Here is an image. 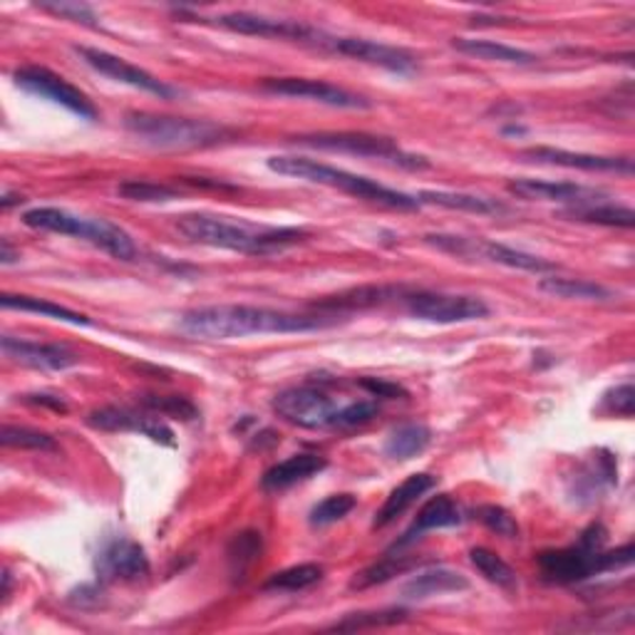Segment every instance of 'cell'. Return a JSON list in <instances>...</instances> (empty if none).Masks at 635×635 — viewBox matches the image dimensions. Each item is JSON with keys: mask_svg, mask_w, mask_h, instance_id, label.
I'll return each mask as SVG.
<instances>
[{"mask_svg": "<svg viewBox=\"0 0 635 635\" xmlns=\"http://www.w3.org/2000/svg\"><path fill=\"white\" fill-rule=\"evenodd\" d=\"M605 539H609V534H605L603 526L591 524L573 546L543 551L539 556V569L543 579L551 583H579L591 579V575L621 571L633 563V543H625L615 551H603Z\"/></svg>", "mask_w": 635, "mask_h": 635, "instance_id": "cell-3", "label": "cell"}, {"mask_svg": "<svg viewBox=\"0 0 635 635\" xmlns=\"http://www.w3.org/2000/svg\"><path fill=\"white\" fill-rule=\"evenodd\" d=\"M420 206L432 204L442 208H454V212H470V214H502L506 208L499 202H492L486 196L462 194V192H420L417 194Z\"/></svg>", "mask_w": 635, "mask_h": 635, "instance_id": "cell-29", "label": "cell"}, {"mask_svg": "<svg viewBox=\"0 0 635 635\" xmlns=\"http://www.w3.org/2000/svg\"><path fill=\"white\" fill-rule=\"evenodd\" d=\"M117 192L125 198H129V202H142V204H164V202H174V198H179L176 189L166 184H157V182H139V179L119 184Z\"/></svg>", "mask_w": 635, "mask_h": 635, "instance_id": "cell-39", "label": "cell"}, {"mask_svg": "<svg viewBox=\"0 0 635 635\" xmlns=\"http://www.w3.org/2000/svg\"><path fill=\"white\" fill-rule=\"evenodd\" d=\"M424 241L434 246L437 251H444V254L456 256V258H482V261L499 263L506 268H516V271L553 273L556 268H559L553 261H546V258L536 256V254H526V251H519V248H512L506 244L484 241V238L430 234V236H424Z\"/></svg>", "mask_w": 635, "mask_h": 635, "instance_id": "cell-9", "label": "cell"}, {"mask_svg": "<svg viewBox=\"0 0 635 635\" xmlns=\"http://www.w3.org/2000/svg\"><path fill=\"white\" fill-rule=\"evenodd\" d=\"M13 77L15 85L20 89H25V93L40 99H50V103L65 107L67 112L77 115L79 119H89V122L97 119V107L93 105V99L73 83H67L63 75L53 73V69L40 65H25L15 69Z\"/></svg>", "mask_w": 635, "mask_h": 635, "instance_id": "cell-10", "label": "cell"}, {"mask_svg": "<svg viewBox=\"0 0 635 635\" xmlns=\"http://www.w3.org/2000/svg\"><path fill=\"white\" fill-rule=\"evenodd\" d=\"M357 385H360L365 392H370V397H380V400H397V397H407V390L402 385L383 380V377H363V380H357Z\"/></svg>", "mask_w": 635, "mask_h": 635, "instance_id": "cell-43", "label": "cell"}, {"mask_svg": "<svg viewBox=\"0 0 635 635\" xmlns=\"http://www.w3.org/2000/svg\"><path fill=\"white\" fill-rule=\"evenodd\" d=\"M263 539L258 531H241L236 534L226 549L228 569H232L234 579H244V573L261 559Z\"/></svg>", "mask_w": 635, "mask_h": 635, "instance_id": "cell-33", "label": "cell"}, {"mask_svg": "<svg viewBox=\"0 0 635 635\" xmlns=\"http://www.w3.org/2000/svg\"><path fill=\"white\" fill-rule=\"evenodd\" d=\"M476 519H480L486 529L504 536V539H519V521L514 519L509 509H504L499 504H484L474 512Z\"/></svg>", "mask_w": 635, "mask_h": 635, "instance_id": "cell-40", "label": "cell"}, {"mask_svg": "<svg viewBox=\"0 0 635 635\" xmlns=\"http://www.w3.org/2000/svg\"><path fill=\"white\" fill-rule=\"evenodd\" d=\"M313 47L327 50V53H335V55L360 60V63L390 69V73H397V75H412L417 69V57L412 53H407V50H402V47L375 43V40H365V37L327 35L321 30V35H318Z\"/></svg>", "mask_w": 635, "mask_h": 635, "instance_id": "cell-12", "label": "cell"}, {"mask_svg": "<svg viewBox=\"0 0 635 635\" xmlns=\"http://www.w3.org/2000/svg\"><path fill=\"white\" fill-rule=\"evenodd\" d=\"M357 506V499L353 494H331L325 496L321 504H315L311 514H308V521L313 526H327L345 519Z\"/></svg>", "mask_w": 635, "mask_h": 635, "instance_id": "cell-38", "label": "cell"}, {"mask_svg": "<svg viewBox=\"0 0 635 635\" xmlns=\"http://www.w3.org/2000/svg\"><path fill=\"white\" fill-rule=\"evenodd\" d=\"M430 444H432L430 427L420 422H407V424L395 427V430L387 434L383 450L387 456H390V460L407 462V460H412V456L422 454Z\"/></svg>", "mask_w": 635, "mask_h": 635, "instance_id": "cell-26", "label": "cell"}, {"mask_svg": "<svg viewBox=\"0 0 635 635\" xmlns=\"http://www.w3.org/2000/svg\"><path fill=\"white\" fill-rule=\"evenodd\" d=\"M3 595H10V571H3Z\"/></svg>", "mask_w": 635, "mask_h": 635, "instance_id": "cell-48", "label": "cell"}, {"mask_svg": "<svg viewBox=\"0 0 635 635\" xmlns=\"http://www.w3.org/2000/svg\"><path fill=\"white\" fill-rule=\"evenodd\" d=\"M142 405L159 417H174L182 422H192L198 417L196 405L182 395H144Z\"/></svg>", "mask_w": 635, "mask_h": 635, "instance_id": "cell-37", "label": "cell"}, {"mask_svg": "<svg viewBox=\"0 0 635 635\" xmlns=\"http://www.w3.org/2000/svg\"><path fill=\"white\" fill-rule=\"evenodd\" d=\"M3 353L13 363H20L25 367H35V370H67V367H75L79 363V357L69 351L65 345L57 343H33L23 341V337L3 335L0 341Z\"/></svg>", "mask_w": 635, "mask_h": 635, "instance_id": "cell-19", "label": "cell"}, {"mask_svg": "<svg viewBox=\"0 0 635 635\" xmlns=\"http://www.w3.org/2000/svg\"><path fill=\"white\" fill-rule=\"evenodd\" d=\"M452 47L460 50V53L486 60V63H506V65H534L536 57L529 50L512 47L504 43H496V40H482V37H454Z\"/></svg>", "mask_w": 635, "mask_h": 635, "instance_id": "cell-25", "label": "cell"}, {"mask_svg": "<svg viewBox=\"0 0 635 635\" xmlns=\"http://www.w3.org/2000/svg\"><path fill=\"white\" fill-rule=\"evenodd\" d=\"M462 521H464L462 506L456 504L450 494H437L420 512H417V519L412 521L410 529L402 534V539L392 546V551H400L405 546L415 543L424 531L452 529V526H460Z\"/></svg>", "mask_w": 635, "mask_h": 635, "instance_id": "cell-21", "label": "cell"}, {"mask_svg": "<svg viewBox=\"0 0 635 635\" xmlns=\"http://www.w3.org/2000/svg\"><path fill=\"white\" fill-rule=\"evenodd\" d=\"M417 563H420V559H417V556H392V553H387L383 561L367 566L365 571L357 573L355 579L351 581V589L353 591L373 589V585L387 583V581H392L395 575H400V573H407L410 569H415Z\"/></svg>", "mask_w": 635, "mask_h": 635, "instance_id": "cell-31", "label": "cell"}, {"mask_svg": "<svg viewBox=\"0 0 635 635\" xmlns=\"http://www.w3.org/2000/svg\"><path fill=\"white\" fill-rule=\"evenodd\" d=\"M216 25L232 30V33H238V35L295 40V43H303V45H315L318 35H321V30L305 25V23H298V20L266 18L256 13H244V10H238V13L218 15Z\"/></svg>", "mask_w": 635, "mask_h": 635, "instance_id": "cell-16", "label": "cell"}, {"mask_svg": "<svg viewBox=\"0 0 635 635\" xmlns=\"http://www.w3.org/2000/svg\"><path fill=\"white\" fill-rule=\"evenodd\" d=\"M75 53L83 57L85 63L95 69V73L115 79V83H119V85H129V87L142 89V93L157 95L162 99H174L179 95V89L169 87L166 83H162V79L154 77L152 73H147V69L127 63L125 57H117L112 53H107V50L89 47V45H75Z\"/></svg>", "mask_w": 635, "mask_h": 635, "instance_id": "cell-13", "label": "cell"}, {"mask_svg": "<svg viewBox=\"0 0 635 635\" xmlns=\"http://www.w3.org/2000/svg\"><path fill=\"white\" fill-rule=\"evenodd\" d=\"M37 8L43 10V13L73 20V23H79V25H85V28H97L99 25L95 10L89 8V6H85V3H37Z\"/></svg>", "mask_w": 635, "mask_h": 635, "instance_id": "cell-41", "label": "cell"}, {"mask_svg": "<svg viewBox=\"0 0 635 635\" xmlns=\"http://www.w3.org/2000/svg\"><path fill=\"white\" fill-rule=\"evenodd\" d=\"M603 402H605V407H609V412L623 415V417H633V407H635V390H633V385H631V383L615 385L611 392H605Z\"/></svg>", "mask_w": 635, "mask_h": 635, "instance_id": "cell-42", "label": "cell"}, {"mask_svg": "<svg viewBox=\"0 0 635 635\" xmlns=\"http://www.w3.org/2000/svg\"><path fill=\"white\" fill-rule=\"evenodd\" d=\"M521 159L534 164L581 169V172H615L625 176L633 174V159L628 157H601V154L569 152V149H556V147H531L524 149Z\"/></svg>", "mask_w": 635, "mask_h": 635, "instance_id": "cell-17", "label": "cell"}, {"mask_svg": "<svg viewBox=\"0 0 635 635\" xmlns=\"http://www.w3.org/2000/svg\"><path fill=\"white\" fill-rule=\"evenodd\" d=\"M25 402L30 405H40V407H50V410H55V412H67V402L63 400V397H57V395H45V392H37V395H25L23 397Z\"/></svg>", "mask_w": 635, "mask_h": 635, "instance_id": "cell-44", "label": "cell"}, {"mask_svg": "<svg viewBox=\"0 0 635 635\" xmlns=\"http://www.w3.org/2000/svg\"><path fill=\"white\" fill-rule=\"evenodd\" d=\"M23 202H25L23 194H15V192H6L3 196H0V206H3L6 212H8V208H13V206H20Z\"/></svg>", "mask_w": 635, "mask_h": 635, "instance_id": "cell-46", "label": "cell"}, {"mask_svg": "<svg viewBox=\"0 0 635 635\" xmlns=\"http://www.w3.org/2000/svg\"><path fill=\"white\" fill-rule=\"evenodd\" d=\"M261 89L268 95L311 99V103H321V105L341 107V109H370L373 107L370 99L363 95H355L351 93V89L323 83V79H311V77H266L261 83Z\"/></svg>", "mask_w": 635, "mask_h": 635, "instance_id": "cell-14", "label": "cell"}, {"mask_svg": "<svg viewBox=\"0 0 635 635\" xmlns=\"http://www.w3.org/2000/svg\"><path fill=\"white\" fill-rule=\"evenodd\" d=\"M176 228L192 244L224 248V251L244 256H273L286 251V248L303 244L308 238L305 228L263 226V224L256 226L214 214H184L179 216Z\"/></svg>", "mask_w": 635, "mask_h": 635, "instance_id": "cell-2", "label": "cell"}, {"mask_svg": "<svg viewBox=\"0 0 635 635\" xmlns=\"http://www.w3.org/2000/svg\"><path fill=\"white\" fill-rule=\"evenodd\" d=\"M325 466H327L325 456H318L311 452L293 454V456H288V460L273 464L271 470H266L261 486L266 492L291 489L293 484H301L305 480H311V476L321 474Z\"/></svg>", "mask_w": 635, "mask_h": 635, "instance_id": "cell-22", "label": "cell"}, {"mask_svg": "<svg viewBox=\"0 0 635 635\" xmlns=\"http://www.w3.org/2000/svg\"><path fill=\"white\" fill-rule=\"evenodd\" d=\"M405 305L410 315L420 318L427 323H472L489 318V305L476 295H456V293H430V291H415L407 293Z\"/></svg>", "mask_w": 635, "mask_h": 635, "instance_id": "cell-11", "label": "cell"}, {"mask_svg": "<svg viewBox=\"0 0 635 635\" xmlns=\"http://www.w3.org/2000/svg\"><path fill=\"white\" fill-rule=\"evenodd\" d=\"M325 569L321 563H298L291 569H283L273 573L271 579L263 583V591H305L323 579Z\"/></svg>", "mask_w": 635, "mask_h": 635, "instance_id": "cell-34", "label": "cell"}, {"mask_svg": "<svg viewBox=\"0 0 635 635\" xmlns=\"http://www.w3.org/2000/svg\"><path fill=\"white\" fill-rule=\"evenodd\" d=\"M470 561L476 571H480L486 581L499 585L502 591H516L519 589V579H516V571L506 563L499 553H494L486 546H474L470 551Z\"/></svg>", "mask_w": 635, "mask_h": 635, "instance_id": "cell-32", "label": "cell"}, {"mask_svg": "<svg viewBox=\"0 0 635 635\" xmlns=\"http://www.w3.org/2000/svg\"><path fill=\"white\" fill-rule=\"evenodd\" d=\"M333 323V318L325 315L288 313L263 305H202L179 315V327L184 333L206 341H232L266 333H311Z\"/></svg>", "mask_w": 635, "mask_h": 635, "instance_id": "cell-1", "label": "cell"}, {"mask_svg": "<svg viewBox=\"0 0 635 635\" xmlns=\"http://www.w3.org/2000/svg\"><path fill=\"white\" fill-rule=\"evenodd\" d=\"M266 164H268V169H271V172L281 174V176L303 179V182H311V184L341 189V192H345V194L365 198V202L380 204L387 208H397V212H415V208H420L417 196L397 192V189L377 184V182H373V179L345 172V169H337L333 164L315 162V159L298 157V154H281V157H271Z\"/></svg>", "mask_w": 635, "mask_h": 635, "instance_id": "cell-4", "label": "cell"}, {"mask_svg": "<svg viewBox=\"0 0 635 635\" xmlns=\"http://www.w3.org/2000/svg\"><path fill=\"white\" fill-rule=\"evenodd\" d=\"M466 589H470V579H466V575L440 566V569H427L412 575L410 581L402 583L400 595L402 601H427L434 599V595L460 593Z\"/></svg>", "mask_w": 635, "mask_h": 635, "instance_id": "cell-23", "label": "cell"}, {"mask_svg": "<svg viewBox=\"0 0 635 635\" xmlns=\"http://www.w3.org/2000/svg\"><path fill=\"white\" fill-rule=\"evenodd\" d=\"M437 486V480L432 474H410L405 482H400L395 489L387 494L385 504L377 509L373 526L375 529H385L387 524H392L397 516H402L410 506L424 496L427 492H432Z\"/></svg>", "mask_w": 635, "mask_h": 635, "instance_id": "cell-24", "label": "cell"}, {"mask_svg": "<svg viewBox=\"0 0 635 635\" xmlns=\"http://www.w3.org/2000/svg\"><path fill=\"white\" fill-rule=\"evenodd\" d=\"M0 442H3L6 446H13V450H40V452L57 450L55 437L33 430V427H18V424H3Z\"/></svg>", "mask_w": 635, "mask_h": 635, "instance_id": "cell-36", "label": "cell"}, {"mask_svg": "<svg viewBox=\"0 0 635 635\" xmlns=\"http://www.w3.org/2000/svg\"><path fill=\"white\" fill-rule=\"evenodd\" d=\"M293 142L311 149H321V152H341L365 159H380V162L407 169V172H422V169H430L427 157L407 152V149H402L390 137H375L365 132H318L293 137Z\"/></svg>", "mask_w": 635, "mask_h": 635, "instance_id": "cell-7", "label": "cell"}, {"mask_svg": "<svg viewBox=\"0 0 635 635\" xmlns=\"http://www.w3.org/2000/svg\"><path fill=\"white\" fill-rule=\"evenodd\" d=\"M407 621L405 609H387V611H370V613H351L343 621H335L327 625V631H370V628H385V625H395Z\"/></svg>", "mask_w": 635, "mask_h": 635, "instance_id": "cell-35", "label": "cell"}, {"mask_svg": "<svg viewBox=\"0 0 635 635\" xmlns=\"http://www.w3.org/2000/svg\"><path fill=\"white\" fill-rule=\"evenodd\" d=\"M539 288L543 293L566 298V301H611L613 293L609 288L585 278H563V276H549L541 278Z\"/></svg>", "mask_w": 635, "mask_h": 635, "instance_id": "cell-28", "label": "cell"}, {"mask_svg": "<svg viewBox=\"0 0 635 635\" xmlns=\"http://www.w3.org/2000/svg\"><path fill=\"white\" fill-rule=\"evenodd\" d=\"M20 261V251H13V246H10L8 238H3V246H0V263L10 266V263H18Z\"/></svg>", "mask_w": 635, "mask_h": 635, "instance_id": "cell-45", "label": "cell"}, {"mask_svg": "<svg viewBox=\"0 0 635 635\" xmlns=\"http://www.w3.org/2000/svg\"><path fill=\"white\" fill-rule=\"evenodd\" d=\"M23 224L35 228V232L83 238V241L103 248L117 261H134L139 256L134 238L122 226L107 222V218H87L57 206H35L23 214Z\"/></svg>", "mask_w": 635, "mask_h": 635, "instance_id": "cell-6", "label": "cell"}, {"mask_svg": "<svg viewBox=\"0 0 635 635\" xmlns=\"http://www.w3.org/2000/svg\"><path fill=\"white\" fill-rule=\"evenodd\" d=\"M87 424L103 432H137L147 437V440L164 444V446L176 444L172 427L164 424L154 415L129 410V407H117V405L99 407V410H93L87 415Z\"/></svg>", "mask_w": 635, "mask_h": 635, "instance_id": "cell-15", "label": "cell"}, {"mask_svg": "<svg viewBox=\"0 0 635 635\" xmlns=\"http://www.w3.org/2000/svg\"><path fill=\"white\" fill-rule=\"evenodd\" d=\"M509 194L526 198V202H559L569 206H585L601 202L603 196L595 189L573 184V182H546V179H514L506 184Z\"/></svg>", "mask_w": 635, "mask_h": 635, "instance_id": "cell-20", "label": "cell"}, {"mask_svg": "<svg viewBox=\"0 0 635 635\" xmlns=\"http://www.w3.org/2000/svg\"><path fill=\"white\" fill-rule=\"evenodd\" d=\"M566 216H571L573 222L599 224V226L631 228L635 224L633 208L613 204V202H595V204H585V206H569V208H566Z\"/></svg>", "mask_w": 635, "mask_h": 635, "instance_id": "cell-30", "label": "cell"}, {"mask_svg": "<svg viewBox=\"0 0 635 635\" xmlns=\"http://www.w3.org/2000/svg\"><path fill=\"white\" fill-rule=\"evenodd\" d=\"M345 405H337L335 397L313 385L288 387L271 402L278 417L303 430H345Z\"/></svg>", "mask_w": 635, "mask_h": 635, "instance_id": "cell-8", "label": "cell"}, {"mask_svg": "<svg viewBox=\"0 0 635 635\" xmlns=\"http://www.w3.org/2000/svg\"><path fill=\"white\" fill-rule=\"evenodd\" d=\"M6 311H25V313H37L43 318H53V321H63L69 325H83L89 327L93 321L87 315L69 311L65 305H57L53 301H45V298H35V295H13V293H3L0 298Z\"/></svg>", "mask_w": 635, "mask_h": 635, "instance_id": "cell-27", "label": "cell"}, {"mask_svg": "<svg viewBox=\"0 0 635 635\" xmlns=\"http://www.w3.org/2000/svg\"><path fill=\"white\" fill-rule=\"evenodd\" d=\"M95 569L103 581H137L149 573V559L137 541L112 539L97 553Z\"/></svg>", "mask_w": 635, "mask_h": 635, "instance_id": "cell-18", "label": "cell"}, {"mask_svg": "<svg viewBox=\"0 0 635 635\" xmlns=\"http://www.w3.org/2000/svg\"><path fill=\"white\" fill-rule=\"evenodd\" d=\"M502 132H504V134H526V127H521V125H509V127H504Z\"/></svg>", "mask_w": 635, "mask_h": 635, "instance_id": "cell-47", "label": "cell"}, {"mask_svg": "<svg viewBox=\"0 0 635 635\" xmlns=\"http://www.w3.org/2000/svg\"><path fill=\"white\" fill-rule=\"evenodd\" d=\"M125 127L139 142L154 149H208L232 142L236 132L232 127L212 122V119H186V117H164L149 112H132L125 117Z\"/></svg>", "mask_w": 635, "mask_h": 635, "instance_id": "cell-5", "label": "cell"}]
</instances>
